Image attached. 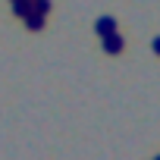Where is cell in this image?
Wrapping results in <instances>:
<instances>
[{"label":"cell","instance_id":"cell-1","mask_svg":"<svg viewBox=\"0 0 160 160\" xmlns=\"http://www.w3.org/2000/svg\"><path fill=\"white\" fill-rule=\"evenodd\" d=\"M94 32H98L101 38H107V35H113V32H116V19H113V16H101V19L94 22Z\"/></svg>","mask_w":160,"mask_h":160},{"label":"cell","instance_id":"cell-2","mask_svg":"<svg viewBox=\"0 0 160 160\" xmlns=\"http://www.w3.org/2000/svg\"><path fill=\"white\" fill-rule=\"evenodd\" d=\"M101 44H104V50L107 53H119L126 44H122V35L119 32H113V35H107V38H101Z\"/></svg>","mask_w":160,"mask_h":160},{"label":"cell","instance_id":"cell-3","mask_svg":"<svg viewBox=\"0 0 160 160\" xmlns=\"http://www.w3.org/2000/svg\"><path fill=\"white\" fill-rule=\"evenodd\" d=\"M13 13H16L19 19L32 16V13H35V10H32V0H16V3H13Z\"/></svg>","mask_w":160,"mask_h":160},{"label":"cell","instance_id":"cell-4","mask_svg":"<svg viewBox=\"0 0 160 160\" xmlns=\"http://www.w3.org/2000/svg\"><path fill=\"white\" fill-rule=\"evenodd\" d=\"M25 25H28L32 32H41V28H44V16H38V13H32V16H25Z\"/></svg>","mask_w":160,"mask_h":160},{"label":"cell","instance_id":"cell-5","mask_svg":"<svg viewBox=\"0 0 160 160\" xmlns=\"http://www.w3.org/2000/svg\"><path fill=\"white\" fill-rule=\"evenodd\" d=\"M32 10H35L38 16H47V13H50V0H32Z\"/></svg>","mask_w":160,"mask_h":160},{"label":"cell","instance_id":"cell-6","mask_svg":"<svg viewBox=\"0 0 160 160\" xmlns=\"http://www.w3.org/2000/svg\"><path fill=\"white\" fill-rule=\"evenodd\" d=\"M151 50H154V53L160 57V38H154V41H151Z\"/></svg>","mask_w":160,"mask_h":160},{"label":"cell","instance_id":"cell-7","mask_svg":"<svg viewBox=\"0 0 160 160\" xmlns=\"http://www.w3.org/2000/svg\"><path fill=\"white\" fill-rule=\"evenodd\" d=\"M154 160H160V154H157V157H154Z\"/></svg>","mask_w":160,"mask_h":160},{"label":"cell","instance_id":"cell-8","mask_svg":"<svg viewBox=\"0 0 160 160\" xmlns=\"http://www.w3.org/2000/svg\"><path fill=\"white\" fill-rule=\"evenodd\" d=\"M10 3H16V0H10Z\"/></svg>","mask_w":160,"mask_h":160}]
</instances>
